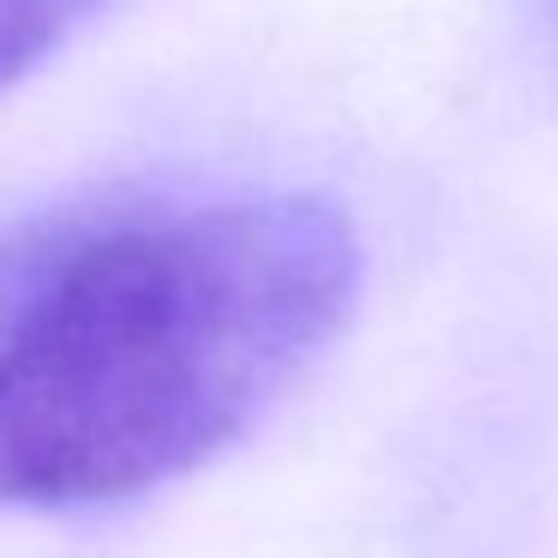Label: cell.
<instances>
[{
  "label": "cell",
  "mask_w": 558,
  "mask_h": 558,
  "mask_svg": "<svg viewBox=\"0 0 558 558\" xmlns=\"http://www.w3.org/2000/svg\"><path fill=\"white\" fill-rule=\"evenodd\" d=\"M109 0H0V90L54 54Z\"/></svg>",
  "instance_id": "cell-2"
},
{
  "label": "cell",
  "mask_w": 558,
  "mask_h": 558,
  "mask_svg": "<svg viewBox=\"0 0 558 558\" xmlns=\"http://www.w3.org/2000/svg\"><path fill=\"white\" fill-rule=\"evenodd\" d=\"M546 7H553V19H558V0H546Z\"/></svg>",
  "instance_id": "cell-3"
},
{
  "label": "cell",
  "mask_w": 558,
  "mask_h": 558,
  "mask_svg": "<svg viewBox=\"0 0 558 558\" xmlns=\"http://www.w3.org/2000/svg\"><path fill=\"white\" fill-rule=\"evenodd\" d=\"M354 289V222L313 193L150 205L43 246L0 289V505H109L210 462Z\"/></svg>",
  "instance_id": "cell-1"
}]
</instances>
